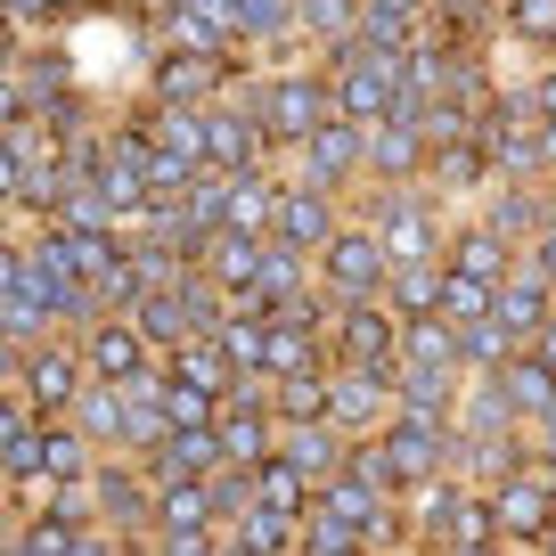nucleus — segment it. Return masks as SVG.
I'll return each mask as SVG.
<instances>
[{
	"instance_id": "7c9ffc66",
	"label": "nucleus",
	"mask_w": 556,
	"mask_h": 556,
	"mask_svg": "<svg viewBox=\"0 0 556 556\" xmlns=\"http://www.w3.org/2000/svg\"><path fill=\"white\" fill-rule=\"evenodd\" d=\"M156 123V148H180V156H205V106H148ZM213 164V156H205Z\"/></svg>"
},
{
	"instance_id": "ddd939ff",
	"label": "nucleus",
	"mask_w": 556,
	"mask_h": 556,
	"mask_svg": "<svg viewBox=\"0 0 556 556\" xmlns=\"http://www.w3.org/2000/svg\"><path fill=\"white\" fill-rule=\"evenodd\" d=\"M222 458L229 451H222V417H213V426H173V434L139 458V467L156 475V483H180V475H213Z\"/></svg>"
},
{
	"instance_id": "c756f323",
	"label": "nucleus",
	"mask_w": 556,
	"mask_h": 556,
	"mask_svg": "<svg viewBox=\"0 0 556 556\" xmlns=\"http://www.w3.org/2000/svg\"><path fill=\"white\" fill-rule=\"evenodd\" d=\"M164 434H173V409H164V393H131V417H123V451L148 458Z\"/></svg>"
},
{
	"instance_id": "dca6fc26",
	"label": "nucleus",
	"mask_w": 556,
	"mask_h": 556,
	"mask_svg": "<svg viewBox=\"0 0 556 556\" xmlns=\"http://www.w3.org/2000/svg\"><path fill=\"white\" fill-rule=\"evenodd\" d=\"M442 262H451V270H475V278H491V287H500V278L507 270H516V245H507V229L500 222H467V229H451V254H442Z\"/></svg>"
},
{
	"instance_id": "a19ab883",
	"label": "nucleus",
	"mask_w": 556,
	"mask_h": 556,
	"mask_svg": "<svg viewBox=\"0 0 556 556\" xmlns=\"http://www.w3.org/2000/svg\"><path fill=\"white\" fill-rule=\"evenodd\" d=\"M384 9H401V17H426V9H434V0H384Z\"/></svg>"
},
{
	"instance_id": "e433bc0d",
	"label": "nucleus",
	"mask_w": 556,
	"mask_h": 556,
	"mask_svg": "<svg viewBox=\"0 0 556 556\" xmlns=\"http://www.w3.org/2000/svg\"><path fill=\"white\" fill-rule=\"evenodd\" d=\"M532 262H540V270H548V287H556V213H548V222H540V238H532Z\"/></svg>"
},
{
	"instance_id": "9d476101",
	"label": "nucleus",
	"mask_w": 556,
	"mask_h": 556,
	"mask_svg": "<svg viewBox=\"0 0 556 556\" xmlns=\"http://www.w3.org/2000/svg\"><path fill=\"white\" fill-rule=\"evenodd\" d=\"M344 229V213H336V189H319V180H287V197H278V222L270 238L278 245H295V254H328V238Z\"/></svg>"
},
{
	"instance_id": "2f4dec72",
	"label": "nucleus",
	"mask_w": 556,
	"mask_h": 556,
	"mask_svg": "<svg viewBox=\"0 0 556 556\" xmlns=\"http://www.w3.org/2000/svg\"><path fill=\"white\" fill-rule=\"evenodd\" d=\"M491 303H500V287H491V278H475V270H451V262H442V312H451L458 328H467V319H483Z\"/></svg>"
},
{
	"instance_id": "39448f33",
	"label": "nucleus",
	"mask_w": 556,
	"mask_h": 556,
	"mask_svg": "<svg viewBox=\"0 0 556 556\" xmlns=\"http://www.w3.org/2000/svg\"><path fill=\"white\" fill-rule=\"evenodd\" d=\"M384 442H393V458H401V483H426V475L458 467V417L393 409V417H384Z\"/></svg>"
},
{
	"instance_id": "423d86ee",
	"label": "nucleus",
	"mask_w": 556,
	"mask_h": 556,
	"mask_svg": "<svg viewBox=\"0 0 556 556\" xmlns=\"http://www.w3.org/2000/svg\"><path fill=\"white\" fill-rule=\"evenodd\" d=\"M377 229H384V245H393V262H442L451 254V229H442L434 205L417 197V180L377 197Z\"/></svg>"
},
{
	"instance_id": "f257e3e1",
	"label": "nucleus",
	"mask_w": 556,
	"mask_h": 556,
	"mask_svg": "<svg viewBox=\"0 0 556 556\" xmlns=\"http://www.w3.org/2000/svg\"><path fill=\"white\" fill-rule=\"evenodd\" d=\"M245 106L262 115L270 148H303V139L336 115V83L319 66H278V74H262V83H254V99H245Z\"/></svg>"
},
{
	"instance_id": "0eeeda50",
	"label": "nucleus",
	"mask_w": 556,
	"mask_h": 556,
	"mask_svg": "<svg viewBox=\"0 0 556 556\" xmlns=\"http://www.w3.org/2000/svg\"><path fill=\"white\" fill-rule=\"evenodd\" d=\"M295 180H319V189H352V180H368V123L328 115L312 139H303V173Z\"/></svg>"
},
{
	"instance_id": "5701e85b",
	"label": "nucleus",
	"mask_w": 556,
	"mask_h": 556,
	"mask_svg": "<svg viewBox=\"0 0 556 556\" xmlns=\"http://www.w3.org/2000/svg\"><path fill=\"white\" fill-rule=\"evenodd\" d=\"M516 352H523V344L507 336L500 312H483V319H467V328H458V361H467V377H491V368H507Z\"/></svg>"
},
{
	"instance_id": "bb28decb",
	"label": "nucleus",
	"mask_w": 556,
	"mask_h": 556,
	"mask_svg": "<svg viewBox=\"0 0 556 556\" xmlns=\"http://www.w3.org/2000/svg\"><path fill=\"white\" fill-rule=\"evenodd\" d=\"M262 245H270V238H245V229H222V238L205 245V270L222 278V295H229V287H254V278H262Z\"/></svg>"
},
{
	"instance_id": "cd10ccee",
	"label": "nucleus",
	"mask_w": 556,
	"mask_h": 556,
	"mask_svg": "<svg viewBox=\"0 0 556 556\" xmlns=\"http://www.w3.org/2000/svg\"><path fill=\"white\" fill-rule=\"evenodd\" d=\"M254 483H262V507H287V516H312V500H319V483L295 467V458H262Z\"/></svg>"
},
{
	"instance_id": "473e14b6",
	"label": "nucleus",
	"mask_w": 556,
	"mask_h": 556,
	"mask_svg": "<svg viewBox=\"0 0 556 556\" xmlns=\"http://www.w3.org/2000/svg\"><path fill=\"white\" fill-rule=\"evenodd\" d=\"M344 548H361V523L328 516V507L312 500V516H303V556H344Z\"/></svg>"
},
{
	"instance_id": "412c9836",
	"label": "nucleus",
	"mask_w": 556,
	"mask_h": 556,
	"mask_svg": "<svg viewBox=\"0 0 556 556\" xmlns=\"http://www.w3.org/2000/svg\"><path fill=\"white\" fill-rule=\"evenodd\" d=\"M548 213H556V197L540 189V180H507V189L491 197V213H483V222H500L507 238H523V245H532V238H540V222H548Z\"/></svg>"
},
{
	"instance_id": "6ab92c4d",
	"label": "nucleus",
	"mask_w": 556,
	"mask_h": 556,
	"mask_svg": "<svg viewBox=\"0 0 556 556\" xmlns=\"http://www.w3.org/2000/svg\"><path fill=\"white\" fill-rule=\"evenodd\" d=\"M401 368H467V361H458V319L451 312L401 319Z\"/></svg>"
},
{
	"instance_id": "58836bf2",
	"label": "nucleus",
	"mask_w": 556,
	"mask_h": 556,
	"mask_svg": "<svg viewBox=\"0 0 556 556\" xmlns=\"http://www.w3.org/2000/svg\"><path fill=\"white\" fill-rule=\"evenodd\" d=\"M532 99H540V123H556V66H548V74L532 83Z\"/></svg>"
},
{
	"instance_id": "37998d69",
	"label": "nucleus",
	"mask_w": 556,
	"mask_h": 556,
	"mask_svg": "<svg viewBox=\"0 0 556 556\" xmlns=\"http://www.w3.org/2000/svg\"><path fill=\"white\" fill-rule=\"evenodd\" d=\"M139 9H148V0H139Z\"/></svg>"
},
{
	"instance_id": "a211bd4d",
	"label": "nucleus",
	"mask_w": 556,
	"mask_h": 556,
	"mask_svg": "<svg viewBox=\"0 0 556 556\" xmlns=\"http://www.w3.org/2000/svg\"><path fill=\"white\" fill-rule=\"evenodd\" d=\"M123 417H131V384L90 377V384H83V401H74V426H83L99 451H123Z\"/></svg>"
},
{
	"instance_id": "1a4fd4ad",
	"label": "nucleus",
	"mask_w": 556,
	"mask_h": 556,
	"mask_svg": "<svg viewBox=\"0 0 556 556\" xmlns=\"http://www.w3.org/2000/svg\"><path fill=\"white\" fill-rule=\"evenodd\" d=\"M328 417L344 426V434H384V417H393V368L336 361V384H328Z\"/></svg>"
},
{
	"instance_id": "aec40b11",
	"label": "nucleus",
	"mask_w": 556,
	"mask_h": 556,
	"mask_svg": "<svg viewBox=\"0 0 556 556\" xmlns=\"http://www.w3.org/2000/svg\"><path fill=\"white\" fill-rule=\"evenodd\" d=\"M483 180H491L483 139H451V148H434V156H426V189H442V197H475Z\"/></svg>"
},
{
	"instance_id": "7ed1b4c3",
	"label": "nucleus",
	"mask_w": 556,
	"mask_h": 556,
	"mask_svg": "<svg viewBox=\"0 0 556 556\" xmlns=\"http://www.w3.org/2000/svg\"><path fill=\"white\" fill-rule=\"evenodd\" d=\"M384 278H393V245H384L377 222H344L328 238V254H319V287H328L336 303L344 295H384Z\"/></svg>"
},
{
	"instance_id": "4c0bfd02",
	"label": "nucleus",
	"mask_w": 556,
	"mask_h": 556,
	"mask_svg": "<svg viewBox=\"0 0 556 556\" xmlns=\"http://www.w3.org/2000/svg\"><path fill=\"white\" fill-rule=\"evenodd\" d=\"M532 451L556 467V409H548V417H532Z\"/></svg>"
},
{
	"instance_id": "f8f14e48",
	"label": "nucleus",
	"mask_w": 556,
	"mask_h": 556,
	"mask_svg": "<svg viewBox=\"0 0 556 556\" xmlns=\"http://www.w3.org/2000/svg\"><path fill=\"white\" fill-rule=\"evenodd\" d=\"M262 148H270V131H262L254 106L205 99V156L222 164V173H245V164H262Z\"/></svg>"
},
{
	"instance_id": "4be33fe9",
	"label": "nucleus",
	"mask_w": 556,
	"mask_h": 556,
	"mask_svg": "<svg viewBox=\"0 0 556 556\" xmlns=\"http://www.w3.org/2000/svg\"><path fill=\"white\" fill-rule=\"evenodd\" d=\"M222 451L238 458V467L278 458V409H222Z\"/></svg>"
},
{
	"instance_id": "4468645a",
	"label": "nucleus",
	"mask_w": 556,
	"mask_h": 556,
	"mask_svg": "<svg viewBox=\"0 0 556 556\" xmlns=\"http://www.w3.org/2000/svg\"><path fill=\"white\" fill-rule=\"evenodd\" d=\"M426 131L417 123H368V180H384V189H409V180H426Z\"/></svg>"
},
{
	"instance_id": "c85d7f7f",
	"label": "nucleus",
	"mask_w": 556,
	"mask_h": 556,
	"mask_svg": "<svg viewBox=\"0 0 556 556\" xmlns=\"http://www.w3.org/2000/svg\"><path fill=\"white\" fill-rule=\"evenodd\" d=\"M164 361H173V377H197V384H213V393H229V377H238V361H229L222 352V336H189V344L180 352H164Z\"/></svg>"
},
{
	"instance_id": "f3484780",
	"label": "nucleus",
	"mask_w": 556,
	"mask_h": 556,
	"mask_svg": "<svg viewBox=\"0 0 556 556\" xmlns=\"http://www.w3.org/2000/svg\"><path fill=\"white\" fill-rule=\"evenodd\" d=\"M491 377H500L507 409H516L523 426H532V417H548V409H556V368L540 361L532 344H523V352H516V361H507V368H491Z\"/></svg>"
},
{
	"instance_id": "a878e982",
	"label": "nucleus",
	"mask_w": 556,
	"mask_h": 556,
	"mask_svg": "<svg viewBox=\"0 0 556 556\" xmlns=\"http://www.w3.org/2000/svg\"><path fill=\"white\" fill-rule=\"evenodd\" d=\"M384 303H393L401 319L442 312V262H393V278H384Z\"/></svg>"
},
{
	"instance_id": "79ce46f5",
	"label": "nucleus",
	"mask_w": 556,
	"mask_h": 556,
	"mask_svg": "<svg viewBox=\"0 0 556 556\" xmlns=\"http://www.w3.org/2000/svg\"><path fill=\"white\" fill-rule=\"evenodd\" d=\"M548 58H556V41H548Z\"/></svg>"
},
{
	"instance_id": "c9c22d12",
	"label": "nucleus",
	"mask_w": 556,
	"mask_h": 556,
	"mask_svg": "<svg viewBox=\"0 0 556 556\" xmlns=\"http://www.w3.org/2000/svg\"><path fill=\"white\" fill-rule=\"evenodd\" d=\"M393 540H409V532H401V516H393V507L361 523V548H393Z\"/></svg>"
},
{
	"instance_id": "2eb2a0df",
	"label": "nucleus",
	"mask_w": 556,
	"mask_h": 556,
	"mask_svg": "<svg viewBox=\"0 0 556 556\" xmlns=\"http://www.w3.org/2000/svg\"><path fill=\"white\" fill-rule=\"evenodd\" d=\"M131 319H139V336H148L156 352H180L189 336H205V319H197L189 287H156V295H139V303H131Z\"/></svg>"
},
{
	"instance_id": "72a5a7b5",
	"label": "nucleus",
	"mask_w": 556,
	"mask_h": 556,
	"mask_svg": "<svg viewBox=\"0 0 556 556\" xmlns=\"http://www.w3.org/2000/svg\"><path fill=\"white\" fill-rule=\"evenodd\" d=\"M17 548H25V556H74V548H83V523L34 516V523H17Z\"/></svg>"
},
{
	"instance_id": "b1692460",
	"label": "nucleus",
	"mask_w": 556,
	"mask_h": 556,
	"mask_svg": "<svg viewBox=\"0 0 556 556\" xmlns=\"http://www.w3.org/2000/svg\"><path fill=\"white\" fill-rule=\"evenodd\" d=\"M458 434H500V426H523L516 409H507V393H500V377H467L458 384Z\"/></svg>"
},
{
	"instance_id": "f704fd0d",
	"label": "nucleus",
	"mask_w": 556,
	"mask_h": 556,
	"mask_svg": "<svg viewBox=\"0 0 556 556\" xmlns=\"http://www.w3.org/2000/svg\"><path fill=\"white\" fill-rule=\"evenodd\" d=\"M507 25H516L523 41L548 50V41H556V0H507Z\"/></svg>"
},
{
	"instance_id": "9b49d317",
	"label": "nucleus",
	"mask_w": 556,
	"mask_h": 556,
	"mask_svg": "<svg viewBox=\"0 0 556 556\" xmlns=\"http://www.w3.org/2000/svg\"><path fill=\"white\" fill-rule=\"evenodd\" d=\"M278 458H295L312 483H328V475H344L352 434L336 426V417H278Z\"/></svg>"
},
{
	"instance_id": "f03ea898",
	"label": "nucleus",
	"mask_w": 556,
	"mask_h": 556,
	"mask_svg": "<svg viewBox=\"0 0 556 556\" xmlns=\"http://www.w3.org/2000/svg\"><path fill=\"white\" fill-rule=\"evenodd\" d=\"M83 384H90L83 344H66V336H50V344H34V352H17V344H9V393H25L41 417H74Z\"/></svg>"
},
{
	"instance_id": "ea45409f",
	"label": "nucleus",
	"mask_w": 556,
	"mask_h": 556,
	"mask_svg": "<svg viewBox=\"0 0 556 556\" xmlns=\"http://www.w3.org/2000/svg\"><path fill=\"white\" fill-rule=\"evenodd\" d=\"M540 156H548V180H556V123H540Z\"/></svg>"
},
{
	"instance_id": "393cba45",
	"label": "nucleus",
	"mask_w": 556,
	"mask_h": 556,
	"mask_svg": "<svg viewBox=\"0 0 556 556\" xmlns=\"http://www.w3.org/2000/svg\"><path fill=\"white\" fill-rule=\"evenodd\" d=\"M312 278H319V262L312 254H295V245H262V278H254V287H262V295H270V303H295V295H312Z\"/></svg>"
},
{
	"instance_id": "6e6552de",
	"label": "nucleus",
	"mask_w": 556,
	"mask_h": 556,
	"mask_svg": "<svg viewBox=\"0 0 556 556\" xmlns=\"http://www.w3.org/2000/svg\"><path fill=\"white\" fill-rule=\"evenodd\" d=\"M83 361H90V377H115V384H139L148 368L164 361L148 336H139V319L131 312H106V319H90L83 328Z\"/></svg>"
},
{
	"instance_id": "20e7f679",
	"label": "nucleus",
	"mask_w": 556,
	"mask_h": 556,
	"mask_svg": "<svg viewBox=\"0 0 556 556\" xmlns=\"http://www.w3.org/2000/svg\"><path fill=\"white\" fill-rule=\"evenodd\" d=\"M328 352L361 368H401V312L384 295H344L328 319Z\"/></svg>"
}]
</instances>
